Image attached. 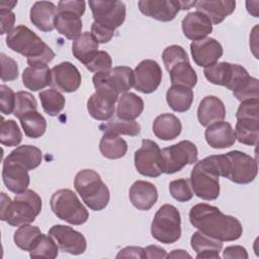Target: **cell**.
Masks as SVG:
<instances>
[{
  "label": "cell",
  "instance_id": "9",
  "mask_svg": "<svg viewBox=\"0 0 259 259\" xmlns=\"http://www.w3.org/2000/svg\"><path fill=\"white\" fill-rule=\"evenodd\" d=\"M154 239L163 244H173L181 237V217L172 204H163L157 210L151 225Z\"/></svg>",
  "mask_w": 259,
  "mask_h": 259
},
{
  "label": "cell",
  "instance_id": "55",
  "mask_svg": "<svg viewBox=\"0 0 259 259\" xmlns=\"http://www.w3.org/2000/svg\"><path fill=\"white\" fill-rule=\"evenodd\" d=\"M116 258H141L145 259L147 258L145 249L142 247H136V246H128L123 249H121L117 255Z\"/></svg>",
  "mask_w": 259,
  "mask_h": 259
},
{
  "label": "cell",
  "instance_id": "11",
  "mask_svg": "<svg viewBox=\"0 0 259 259\" xmlns=\"http://www.w3.org/2000/svg\"><path fill=\"white\" fill-rule=\"evenodd\" d=\"M89 6L94 22L110 30H115L125 19V5L121 1L90 0Z\"/></svg>",
  "mask_w": 259,
  "mask_h": 259
},
{
  "label": "cell",
  "instance_id": "8",
  "mask_svg": "<svg viewBox=\"0 0 259 259\" xmlns=\"http://www.w3.org/2000/svg\"><path fill=\"white\" fill-rule=\"evenodd\" d=\"M51 208L55 215L71 225H83L89 212L71 189H59L51 197Z\"/></svg>",
  "mask_w": 259,
  "mask_h": 259
},
{
  "label": "cell",
  "instance_id": "20",
  "mask_svg": "<svg viewBox=\"0 0 259 259\" xmlns=\"http://www.w3.org/2000/svg\"><path fill=\"white\" fill-rule=\"evenodd\" d=\"M2 179L7 189L15 194L25 191L30 182L26 169L5 159L2 167Z\"/></svg>",
  "mask_w": 259,
  "mask_h": 259
},
{
  "label": "cell",
  "instance_id": "32",
  "mask_svg": "<svg viewBox=\"0 0 259 259\" xmlns=\"http://www.w3.org/2000/svg\"><path fill=\"white\" fill-rule=\"evenodd\" d=\"M105 76L107 83L117 94L127 92L135 84L134 71L126 66L114 67L105 72Z\"/></svg>",
  "mask_w": 259,
  "mask_h": 259
},
{
  "label": "cell",
  "instance_id": "56",
  "mask_svg": "<svg viewBox=\"0 0 259 259\" xmlns=\"http://www.w3.org/2000/svg\"><path fill=\"white\" fill-rule=\"evenodd\" d=\"M223 257L224 258H241V259H247L248 253L246 249L243 246H229L225 248L223 251Z\"/></svg>",
  "mask_w": 259,
  "mask_h": 259
},
{
  "label": "cell",
  "instance_id": "57",
  "mask_svg": "<svg viewBox=\"0 0 259 259\" xmlns=\"http://www.w3.org/2000/svg\"><path fill=\"white\" fill-rule=\"evenodd\" d=\"M147 258H167L166 251L157 245H149L145 248Z\"/></svg>",
  "mask_w": 259,
  "mask_h": 259
},
{
  "label": "cell",
  "instance_id": "5",
  "mask_svg": "<svg viewBox=\"0 0 259 259\" xmlns=\"http://www.w3.org/2000/svg\"><path fill=\"white\" fill-rule=\"evenodd\" d=\"M74 187L90 209L99 211L107 206L109 189L96 171L92 169L79 171L74 179Z\"/></svg>",
  "mask_w": 259,
  "mask_h": 259
},
{
  "label": "cell",
  "instance_id": "23",
  "mask_svg": "<svg viewBox=\"0 0 259 259\" xmlns=\"http://www.w3.org/2000/svg\"><path fill=\"white\" fill-rule=\"evenodd\" d=\"M204 138L206 143L213 149H226L236 142L235 131L230 122L218 121L206 126Z\"/></svg>",
  "mask_w": 259,
  "mask_h": 259
},
{
  "label": "cell",
  "instance_id": "2",
  "mask_svg": "<svg viewBox=\"0 0 259 259\" xmlns=\"http://www.w3.org/2000/svg\"><path fill=\"white\" fill-rule=\"evenodd\" d=\"M41 205L40 196L31 189L16 194L13 201L2 192L0 219L12 227L28 225L40 213Z\"/></svg>",
  "mask_w": 259,
  "mask_h": 259
},
{
  "label": "cell",
  "instance_id": "10",
  "mask_svg": "<svg viewBox=\"0 0 259 259\" xmlns=\"http://www.w3.org/2000/svg\"><path fill=\"white\" fill-rule=\"evenodd\" d=\"M196 146L187 140L161 150V170L165 174H173L182 170L186 165L197 162Z\"/></svg>",
  "mask_w": 259,
  "mask_h": 259
},
{
  "label": "cell",
  "instance_id": "3",
  "mask_svg": "<svg viewBox=\"0 0 259 259\" xmlns=\"http://www.w3.org/2000/svg\"><path fill=\"white\" fill-rule=\"evenodd\" d=\"M6 45L10 50L26 57L29 66L48 64L55 58L54 51L31 29L18 25L7 34Z\"/></svg>",
  "mask_w": 259,
  "mask_h": 259
},
{
  "label": "cell",
  "instance_id": "19",
  "mask_svg": "<svg viewBox=\"0 0 259 259\" xmlns=\"http://www.w3.org/2000/svg\"><path fill=\"white\" fill-rule=\"evenodd\" d=\"M128 196L136 208L140 210H149L158 200V190L153 183L138 180L131 186Z\"/></svg>",
  "mask_w": 259,
  "mask_h": 259
},
{
  "label": "cell",
  "instance_id": "15",
  "mask_svg": "<svg viewBox=\"0 0 259 259\" xmlns=\"http://www.w3.org/2000/svg\"><path fill=\"white\" fill-rule=\"evenodd\" d=\"M136 90L150 94L156 91L162 81V70L160 65L154 60H143L135 69Z\"/></svg>",
  "mask_w": 259,
  "mask_h": 259
},
{
  "label": "cell",
  "instance_id": "17",
  "mask_svg": "<svg viewBox=\"0 0 259 259\" xmlns=\"http://www.w3.org/2000/svg\"><path fill=\"white\" fill-rule=\"evenodd\" d=\"M190 53L197 66L206 68L214 65L223 56V47L215 38L205 37L193 40L190 44Z\"/></svg>",
  "mask_w": 259,
  "mask_h": 259
},
{
  "label": "cell",
  "instance_id": "13",
  "mask_svg": "<svg viewBox=\"0 0 259 259\" xmlns=\"http://www.w3.org/2000/svg\"><path fill=\"white\" fill-rule=\"evenodd\" d=\"M49 235L56 241L62 252L80 255L86 251L87 242L85 237L71 227L55 225L49 230Z\"/></svg>",
  "mask_w": 259,
  "mask_h": 259
},
{
  "label": "cell",
  "instance_id": "21",
  "mask_svg": "<svg viewBox=\"0 0 259 259\" xmlns=\"http://www.w3.org/2000/svg\"><path fill=\"white\" fill-rule=\"evenodd\" d=\"M183 34L191 40L205 38L212 31L210 20L201 12L193 11L186 14L181 22Z\"/></svg>",
  "mask_w": 259,
  "mask_h": 259
},
{
  "label": "cell",
  "instance_id": "25",
  "mask_svg": "<svg viewBox=\"0 0 259 259\" xmlns=\"http://www.w3.org/2000/svg\"><path fill=\"white\" fill-rule=\"evenodd\" d=\"M195 8L196 11L203 13L211 24H219L234 12L236 2L232 0H201L196 1Z\"/></svg>",
  "mask_w": 259,
  "mask_h": 259
},
{
  "label": "cell",
  "instance_id": "36",
  "mask_svg": "<svg viewBox=\"0 0 259 259\" xmlns=\"http://www.w3.org/2000/svg\"><path fill=\"white\" fill-rule=\"evenodd\" d=\"M99 150L103 157L115 160L122 158L126 154L127 144L118 135L105 133L100 140Z\"/></svg>",
  "mask_w": 259,
  "mask_h": 259
},
{
  "label": "cell",
  "instance_id": "54",
  "mask_svg": "<svg viewBox=\"0 0 259 259\" xmlns=\"http://www.w3.org/2000/svg\"><path fill=\"white\" fill-rule=\"evenodd\" d=\"M0 18H1V34L10 33L14 28L15 22V14L12 11H4L0 10Z\"/></svg>",
  "mask_w": 259,
  "mask_h": 259
},
{
  "label": "cell",
  "instance_id": "40",
  "mask_svg": "<svg viewBox=\"0 0 259 259\" xmlns=\"http://www.w3.org/2000/svg\"><path fill=\"white\" fill-rule=\"evenodd\" d=\"M234 64L228 62H220L215 63L212 66L204 68L203 74L204 77L212 84L220 85V86H227L229 85L232 76H233Z\"/></svg>",
  "mask_w": 259,
  "mask_h": 259
},
{
  "label": "cell",
  "instance_id": "50",
  "mask_svg": "<svg viewBox=\"0 0 259 259\" xmlns=\"http://www.w3.org/2000/svg\"><path fill=\"white\" fill-rule=\"evenodd\" d=\"M15 93L11 88L2 84L0 86V101L1 112L3 114H11L14 111L15 106Z\"/></svg>",
  "mask_w": 259,
  "mask_h": 259
},
{
  "label": "cell",
  "instance_id": "53",
  "mask_svg": "<svg viewBox=\"0 0 259 259\" xmlns=\"http://www.w3.org/2000/svg\"><path fill=\"white\" fill-rule=\"evenodd\" d=\"M91 33L96 38L98 44H106L112 38L114 31L104 26H101L93 21V23L91 24Z\"/></svg>",
  "mask_w": 259,
  "mask_h": 259
},
{
  "label": "cell",
  "instance_id": "38",
  "mask_svg": "<svg viewBox=\"0 0 259 259\" xmlns=\"http://www.w3.org/2000/svg\"><path fill=\"white\" fill-rule=\"evenodd\" d=\"M42 233L39 228L31 225H23L20 226L14 233L13 240L15 245L23 251L30 252L38 240L40 239Z\"/></svg>",
  "mask_w": 259,
  "mask_h": 259
},
{
  "label": "cell",
  "instance_id": "26",
  "mask_svg": "<svg viewBox=\"0 0 259 259\" xmlns=\"http://www.w3.org/2000/svg\"><path fill=\"white\" fill-rule=\"evenodd\" d=\"M181 121L172 113H162L153 121V133L162 141L176 139L181 134Z\"/></svg>",
  "mask_w": 259,
  "mask_h": 259
},
{
  "label": "cell",
  "instance_id": "22",
  "mask_svg": "<svg viewBox=\"0 0 259 259\" xmlns=\"http://www.w3.org/2000/svg\"><path fill=\"white\" fill-rule=\"evenodd\" d=\"M58 7L50 1H36L30 8L29 17L32 24L44 32L55 28Z\"/></svg>",
  "mask_w": 259,
  "mask_h": 259
},
{
  "label": "cell",
  "instance_id": "39",
  "mask_svg": "<svg viewBox=\"0 0 259 259\" xmlns=\"http://www.w3.org/2000/svg\"><path fill=\"white\" fill-rule=\"evenodd\" d=\"M172 85L193 88L197 83V75L189 62H181L169 71Z\"/></svg>",
  "mask_w": 259,
  "mask_h": 259
},
{
  "label": "cell",
  "instance_id": "16",
  "mask_svg": "<svg viewBox=\"0 0 259 259\" xmlns=\"http://www.w3.org/2000/svg\"><path fill=\"white\" fill-rule=\"evenodd\" d=\"M81 74L76 66L70 62H62L51 70V86L59 92L71 93L79 89Z\"/></svg>",
  "mask_w": 259,
  "mask_h": 259
},
{
  "label": "cell",
  "instance_id": "47",
  "mask_svg": "<svg viewBox=\"0 0 259 259\" xmlns=\"http://www.w3.org/2000/svg\"><path fill=\"white\" fill-rule=\"evenodd\" d=\"M162 59L165 65V68L169 72L172 67L181 62H189V58L185 50L181 46L172 45L167 47L162 54Z\"/></svg>",
  "mask_w": 259,
  "mask_h": 259
},
{
  "label": "cell",
  "instance_id": "7",
  "mask_svg": "<svg viewBox=\"0 0 259 259\" xmlns=\"http://www.w3.org/2000/svg\"><path fill=\"white\" fill-rule=\"evenodd\" d=\"M189 180L193 193L197 197L204 200H214L219 197L220 175L210 156L195 163Z\"/></svg>",
  "mask_w": 259,
  "mask_h": 259
},
{
  "label": "cell",
  "instance_id": "29",
  "mask_svg": "<svg viewBox=\"0 0 259 259\" xmlns=\"http://www.w3.org/2000/svg\"><path fill=\"white\" fill-rule=\"evenodd\" d=\"M191 248L196 253V258H213L220 259V252L223 248V243L212 239L201 232H195L190 239Z\"/></svg>",
  "mask_w": 259,
  "mask_h": 259
},
{
  "label": "cell",
  "instance_id": "37",
  "mask_svg": "<svg viewBox=\"0 0 259 259\" xmlns=\"http://www.w3.org/2000/svg\"><path fill=\"white\" fill-rule=\"evenodd\" d=\"M100 131L104 134L113 135H126L131 137L138 136L141 133V125L136 120H125L119 118L117 115H113L110 119L106 120L99 125Z\"/></svg>",
  "mask_w": 259,
  "mask_h": 259
},
{
  "label": "cell",
  "instance_id": "18",
  "mask_svg": "<svg viewBox=\"0 0 259 259\" xmlns=\"http://www.w3.org/2000/svg\"><path fill=\"white\" fill-rule=\"evenodd\" d=\"M138 6L144 15L163 22L173 20L181 9L179 0H141Z\"/></svg>",
  "mask_w": 259,
  "mask_h": 259
},
{
  "label": "cell",
  "instance_id": "24",
  "mask_svg": "<svg viewBox=\"0 0 259 259\" xmlns=\"http://www.w3.org/2000/svg\"><path fill=\"white\" fill-rule=\"evenodd\" d=\"M226 117V107L224 102L213 95L202 98L197 108V119L202 126H208Z\"/></svg>",
  "mask_w": 259,
  "mask_h": 259
},
{
  "label": "cell",
  "instance_id": "34",
  "mask_svg": "<svg viewBox=\"0 0 259 259\" xmlns=\"http://www.w3.org/2000/svg\"><path fill=\"white\" fill-rule=\"evenodd\" d=\"M166 100L171 109L177 112L187 111L193 101V91L191 88L172 85L166 93Z\"/></svg>",
  "mask_w": 259,
  "mask_h": 259
},
{
  "label": "cell",
  "instance_id": "41",
  "mask_svg": "<svg viewBox=\"0 0 259 259\" xmlns=\"http://www.w3.org/2000/svg\"><path fill=\"white\" fill-rule=\"evenodd\" d=\"M19 120L25 136L28 138L37 139L46 133L47 120L36 110L24 114Z\"/></svg>",
  "mask_w": 259,
  "mask_h": 259
},
{
  "label": "cell",
  "instance_id": "49",
  "mask_svg": "<svg viewBox=\"0 0 259 259\" xmlns=\"http://www.w3.org/2000/svg\"><path fill=\"white\" fill-rule=\"evenodd\" d=\"M1 59V80L3 82H11L18 77V65L16 61L4 53L0 54Z\"/></svg>",
  "mask_w": 259,
  "mask_h": 259
},
{
  "label": "cell",
  "instance_id": "58",
  "mask_svg": "<svg viewBox=\"0 0 259 259\" xmlns=\"http://www.w3.org/2000/svg\"><path fill=\"white\" fill-rule=\"evenodd\" d=\"M191 258V255L184 250H173L171 253L167 254V258Z\"/></svg>",
  "mask_w": 259,
  "mask_h": 259
},
{
  "label": "cell",
  "instance_id": "42",
  "mask_svg": "<svg viewBox=\"0 0 259 259\" xmlns=\"http://www.w3.org/2000/svg\"><path fill=\"white\" fill-rule=\"evenodd\" d=\"M44 111L50 116L58 115L65 107V97L55 89H47L38 94Z\"/></svg>",
  "mask_w": 259,
  "mask_h": 259
},
{
  "label": "cell",
  "instance_id": "52",
  "mask_svg": "<svg viewBox=\"0 0 259 259\" xmlns=\"http://www.w3.org/2000/svg\"><path fill=\"white\" fill-rule=\"evenodd\" d=\"M86 3L83 0H62L58 3V11L61 10H68L73 11L80 16H82L85 12Z\"/></svg>",
  "mask_w": 259,
  "mask_h": 259
},
{
  "label": "cell",
  "instance_id": "60",
  "mask_svg": "<svg viewBox=\"0 0 259 259\" xmlns=\"http://www.w3.org/2000/svg\"><path fill=\"white\" fill-rule=\"evenodd\" d=\"M180 7L182 10H187L189 8H191L192 6H195L196 1H180Z\"/></svg>",
  "mask_w": 259,
  "mask_h": 259
},
{
  "label": "cell",
  "instance_id": "59",
  "mask_svg": "<svg viewBox=\"0 0 259 259\" xmlns=\"http://www.w3.org/2000/svg\"><path fill=\"white\" fill-rule=\"evenodd\" d=\"M16 4H17V1H2L0 2V10L11 11Z\"/></svg>",
  "mask_w": 259,
  "mask_h": 259
},
{
  "label": "cell",
  "instance_id": "48",
  "mask_svg": "<svg viewBox=\"0 0 259 259\" xmlns=\"http://www.w3.org/2000/svg\"><path fill=\"white\" fill-rule=\"evenodd\" d=\"M112 60L109 54L105 51H98L97 54L85 65V67L95 73L107 72L111 70Z\"/></svg>",
  "mask_w": 259,
  "mask_h": 259
},
{
  "label": "cell",
  "instance_id": "30",
  "mask_svg": "<svg viewBox=\"0 0 259 259\" xmlns=\"http://www.w3.org/2000/svg\"><path fill=\"white\" fill-rule=\"evenodd\" d=\"M22 83L31 91L44 89L51 84V69L46 64L28 66L22 73Z\"/></svg>",
  "mask_w": 259,
  "mask_h": 259
},
{
  "label": "cell",
  "instance_id": "31",
  "mask_svg": "<svg viewBox=\"0 0 259 259\" xmlns=\"http://www.w3.org/2000/svg\"><path fill=\"white\" fill-rule=\"evenodd\" d=\"M98 41L89 31L81 33L72 44V52L74 57L84 66L97 54Z\"/></svg>",
  "mask_w": 259,
  "mask_h": 259
},
{
  "label": "cell",
  "instance_id": "4",
  "mask_svg": "<svg viewBox=\"0 0 259 259\" xmlns=\"http://www.w3.org/2000/svg\"><path fill=\"white\" fill-rule=\"evenodd\" d=\"M212 162L220 176L237 184L254 181L258 173L256 159L241 151H231L223 155H211Z\"/></svg>",
  "mask_w": 259,
  "mask_h": 259
},
{
  "label": "cell",
  "instance_id": "45",
  "mask_svg": "<svg viewBox=\"0 0 259 259\" xmlns=\"http://www.w3.org/2000/svg\"><path fill=\"white\" fill-rule=\"evenodd\" d=\"M37 102L32 94L26 91H18L15 95V106L13 114L17 118H21L24 114L35 111Z\"/></svg>",
  "mask_w": 259,
  "mask_h": 259
},
{
  "label": "cell",
  "instance_id": "43",
  "mask_svg": "<svg viewBox=\"0 0 259 259\" xmlns=\"http://www.w3.org/2000/svg\"><path fill=\"white\" fill-rule=\"evenodd\" d=\"M0 142L6 147H16L22 140V134L19 126L13 119L5 120L2 117L0 126Z\"/></svg>",
  "mask_w": 259,
  "mask_h": 259
},
{
  "label": "cell",
  "instance_id": "46",
  "mask_svg": "<svg viewBox=\"0 0 259 259\" xmlns=\"http://www.w3.org/2000/svg\"><path fill=\"white\" fill-rule=\"evenodd\" d=\"M169 191L174 199L179 202H186L193 196V190L189 179L181 178L169 183Z\"/></svg>",
  "mask_w": 259,
  "mask_h": 259
},
{
  "label": "cell",
  "instance_id": "12",
  "mask_svg": "<svg viewBox=\"0 0 259 259\" xmlns=\"http://www.w3.org/2000/svg\"><path fill=\"white\" fill-rule=\"evenodd\" d=\"M135 167L143 176L159 177L161 170V149L152 140L145 139L142 146L135 152Z\"/></svg>",
  "mask_w": 259,
  "mask_h": 259
},
{
  "label": "cell",
  "instance_id": "44",
  "mask_svg": "<svg viewBox=\"0 0 259 259\" xmlns=\"http://www.w3.org/2000/svg\"><path fill=\"white\" fill-rule=\"evenodd\" d=\"M59 253V247L56 241L48 234H42L34 248L29 252L30 257H47V258H56Z\"/></svg>",
  "mask_w": 259,
  "mask_h": 259
},
{
  "label": "cell",
  "instance_id": "33",
  "mask_svg": "<svg viewBox=\"0 0 259 259\" xmlns=\"http://www.w3.org/2000/svg\"><path fill=\"white\" fill-rule=\"evenodd\" d=\"M143 110V99L133 92H125L118 99L116 115L121 119L135 120L141 115Z\"/></svg>",
  "mask_w": 259,
  "mask_h": 259
},
{
  "label": "cell",
  "instance_id": "27",
  "mask_svg": "<svg viewBox=\"0 0 259 259\" xmlns=\"http://www.w3.org/2000/svg\"><path fill=\"white\" fill-rule=\"evenodd\" d=\"M5 160L18 164L28 171L33 170L40 165L42 155L41 151L37 147L31 145H23L10 152Z\"/></svg>",
  "mask_w": 259,
  "mask_h": 259
},
{
  "label": "cell",
  "instance_id": "14",
  "mask_svg": "<svg viewBox=\"0 0 259 259\" xmlns=\"http://www.w3.org/2000/svg\"><path fill=\"white\" fill-rule=\"evenodd\" d=\"M227 89L232 90L234 96L241 102L248 99H259L258 79L251 77L248 71L238 64H234L233 76Z\"/></svg>",
  "mask_w": 259,
  "mask_h": 259
},
{
  "label": "cell",
  "instance_id": "51",
  "mask_svg": "<svg viewBox=\"0 0 259 259\" xmlns=\"http://www.w3.org/2000/svg\"><path fill=\"white\" fill-rule=\"evenodd\" d=\"M259 99H248L241 102L238 107L236 117H249V118H259Z\"/></svg>",
  "mask_w": 259,
  "mask_h": 259
},
{
  "label": "cell",
  "instance_id": "35",
  "mask_svg": "<svg viewBox=\"0 0 259 259\" xmlns=\"http://www.w3.org/2000/svg\"><path fill=\"white\" fill-rule=\"evenodd\" d=\"M235 136L239 143L247 146H255L259 136V118H237Z\"/></svg>",
  "mask_w": 259,
  "mask_h": 259
},
{
  "label": "cell",
  "instance_id": "28",
  "mask_svg": "<svg viewBox=\"0 0 259 259\" xmlns=\"http://www.w3.org/2000/svg\"><path fill=\"white\" fill-rule=\"evenodd\" d=\"M82 27L83 24L79 14L68 10L58 11L55 20V28L60 34L68 39H76L81 34Z\"/></svg>",
  "mask_w": 259,
  "mask_h": 259
},
{
  "label": "cell",
  "instance_id": "1",
  "mask_svg": "<svg viewBox=\"0 0 259 259\" xmlns=\"http://www.w3.org/2000/svg\"><path fill=\"white\" fill-rule=\"evenodd\" d=\"M189 221L199 232L221 242L236 241L243 234V227L238 219L225 214L219 207L207 203L192 206Z\"/></svg>",
  "mask_w": 259,
  "mask_h": 259
},
{
  "label": "cell",
  "instance_id": "6",
  "mask_svg": "<svg viewBox=\"0 0 259 259\" xmlns=\"http://www.w3.org/2000/svg\"><path fill=\"white\" fill-rule=\"evenodd\" d=\"M92 81L96 91L87 100V110L94 119L106 121L113 116L118 94L107 83L105 72L95 73Z\"/></svg>",
  "mask_w": 259,
  "mask_h": 259
}]
</instances>
